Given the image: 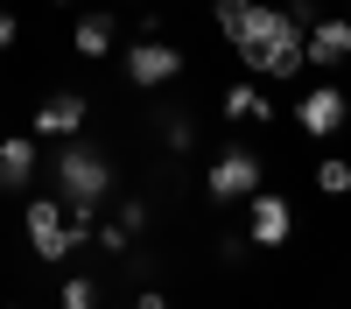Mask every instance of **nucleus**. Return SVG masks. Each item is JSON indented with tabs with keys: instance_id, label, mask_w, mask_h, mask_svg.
<instances>
[{
	"instance_id": "f257e3e1",
	"label": "nucleus",
	"mask_w": 351,
	"mask_h": 309,
	"mask_svg": "<svg viewBox=\"0 0 351 309\" xmlns=\"http://www.w3.org/2000/svg\"><path fill=\"white\" fill-rule=\"evenodd\" d=\"M316 21L309 0H295V8H246V28L232 36V49H239V64L260 71V77H295L309 71V49H302V28Z\"/></svg>"
},
{
	"instance_id": "f03ea898",
	"label": "nucleus",
	"mask_w": 351,
	"mask_h": 309,
	"mask_svg": "<svg viewBox=\"0 0 351 309\" xmlns=\"http://www.w3.org/2000/svg\"><path fill=\"white\" fill-rule=\"evenodd\" d=\"M106 190H112V162L99 148H84V140H64V155H56V197L71 211H99Z\"/></svg>"
},
{
	"instance_id": "7ed1b4c3",
	"label": "nucleus",
	"mask_w": 351,
	"mask_h": 309,
	"mask_svg": "<svg viewBox=\"0 0 351 309\" xmlns=\"http://www.w3.org/2000/svg\"><path fill=\"white\" fill-rule=\"evenodd\" d=\"M183 71H190L183 42H169V36H141V42H127V84H141V92H162V84H176Z\"/></svg>"
},
{
	"instance_id": "20e7f679",
	"label": "nucleus",
	"mask_w": 351,
	"mask_h": 309,
	"mask_svg": "<svg viewBox=\"0 0 351 309\" xmlns=\"http://www.w3.org/2000/svg\"><path fill=\"white\" fill-rule=\"evenodd\" d=\"M260 176H267V169H260L253 148H218V162L204 169V197H211V204H239V197L260 190Z\"/></svg>"
},
{
	"instance_id": "39448f33",
	"label": "nucleus",
	"mask_w": 351,
	"mask_h": 309,
	"mask_svg": "<svg viewBox=\"0 0 351 309\" xmlns=\"http://www.w3.org/2000/svg\"><path fill=\"white\" fill-rule=\"evenodd\" d=\"M246 239H253L260 253L288 246V239H295V204H288L281 190H267V183H260V190L246 197Z\"/></svg>"
},
{
	"instance_id": "423d86ee",
	"label": "nucleus",
	"mask_w": 351,
	"mask_h": 309,
	"mask_svg": "<svg viewBox=\"0 0 351 309\" xmlns=\"http://www.w3.org/2000/svg\"><path fill=\"white\" fill-rule=\"evenodd\" d=\"M351 127V99H344V84H309V92L295 99V134L309 140H330Z\"/></svg>"
},
{
	"instance_id": "0eeeda50",
	"label": "nucleus",
	"mask_w": 351,
	"mask_h": 309,
	"mask_svg": "<svg viewBox=\"0 0 351 309\" xmlns=\"http://www.w3.org/2000/svg\"><path fill=\"white\" fill-rule=\"evenodd\" d=\"M302 49H309L316 71H344L351 64V14H316L302 28Z\"/></svg>"
},
{
	"instance_id": "6e6552de",
	"label": "nucleus",
	"mask_w": 351,
	"mask_h": 309,
	"mask_svg": "<svg viewBox=\"0 0 351 309\" xmlns=\"http://www.w3.org/2000/svg\"><path fill=\"white\" fill-rule=\"evenodd\" d=\"M84 120H92V106H84L77 92H56V99H43V106H36L28 134H36V140H77V134H84Z\"/></svg>"
},
{
	"instance_id": "1a4fd4ad",
	"label": "nucleus",
	"mask_w": 351,
	"mask_h": 309,
	"mask_svg": "<svg viewBox=\"0 0 351 309\" xmlns=\"http://www.w3.org/2000/svg\"><path fill=\"white\" fill-rule=\"evenodd\" d=\"M36 169H43V148H36V134H8L0 140V190H28L36 183Z\"/></svg>"
},
{
	"instance_id": "9d476101",
	"label": "nucleus",
	"mask_w": 351,
	"mask_h": 309,
	"mask_svg": "<svg viewBox=\"0 0 351 309\" xmlns=\"http://www.w3.org/2000/svg\"><path fill=\"white\" fill-rule=\"evenodd\" d=\"M218 112H225L232 127H239V120H246V127H267V120H274V99L260 92V84H232V92L218 99Z\"/></svg>"
},
{
	"instance_id": "9b49d317",
	"label": "nucleus",
	"mask_w": 351,
	"mask_h": 309,
	"mask_svg": "<svg viewBox=\"0 0 351 309\" xmlns=\"http://www.w3.org/2000/svg\"><path fill=\"white\" fill-rule=\"evenodd\" d=\"M112 36H120V21H112V14H77V28H71V49L84 56V64H99V56L112 49Z\"/></svg>"
},
{
	"instance_id": "f8f14e48",
	"label": "nucleus",
	"mask_w": 351,
	"mask_h": 309,
	"mask_svg": "<svg viewBox=\"0 0 351 309\" xmlns=\"http://www.w3.org/2000/svg\"><path fill=\"white\" fill-rule=\"evenodd\" d=\"M155 127H162V148H169V155H190V148H197V120H190V112H162Z\"/></svg>"
},
{
	"instance_id": "ddd939ff",
	"label": "nucleus",
	"mask_w": 351,
	"mask_h": 309,
	"mask_svg": "<svg viewBox=\"0 0 351 309\" xmlns=\"http://www.w3.org/2000/svg\"><path fill=\"white\" fill-rule=\"evenodd\" d=\"M56 309H99V281L92 274H71L64 288H56Z\"/></svg>"
},
{
	"instance_id": "4468645a",
	"label": "nucleus",
	"mask_w": 351,
	"mask_h": 309,
	"mask_svg": "<svg viewBox=\"0 0 351 309\" xmlns=\"http://www.w3.org/2000/svg\"><path fill=\"white\" fill-rule=\"evenodd\" d=\"M92 246H99V253H112V260H127V246H134V232H127L120 218H106L99 232H92Z\"/></svg>"
},
{
	"instance_id": "2eb2a0df",
	"label": "nucleus",
	"mask_w": 351,
	"mask_h": 309,
	"mask_svg": "<svg viewBox=\"0 0 351 309\" xmlns=\"http://www.w3.org/2000/svg\"><path fill=\"white\" fill-rule=\"evenodd\" d=\"M316 190H324V197H351V162H324V169H316Z\"/></svg>"
},
{
	"instance_id": "dca6fc26",
	"label": "nucleus",
	"mask_w": 351,
	"mask_h": 309,
	"mask_svg": "<svg viewBox=\"0 0 351 309\" xmlns=\"http://www.w3.org/2000/svg\"><path fill=\"white\" fill-rule=\"evenodd\" d=\"M112 218H120V225H127V232H134V239H141V232H148V204H141V197H127V204H120V211H112Z\"/></svg>"
},
{
	"instance_id": "f3484780",
	"label": "nucleus",
	"mask_w": 351,
	"mask_h": 309,
	"mask_svg": "<svg viewBox=\"0 0 351 309\" xmlns=\"http://www.w3.org/2000/svg\"><path fill=\"white\" fill-rule=\"evenodd\" d=\"M246 246H253L246 232H225V239H218V260H225V267H239V260H246Z\"/></svg>"
},
{
	"instance_id": "a211bd4d",
	"label": "nucleus",
	"mask_w": 351,
	"mask_h": 309,
	"mask_svg": "<svg viewBox=\"0 0 351 309\" xmlns=\"http://www.w3.org/2000/svg\"><path fill=\"white\" fill-rule=\"evenodd\" d=\"M134 309H176V302H169V295H155V288H141V295H134Z\"/></svg>"
},
{
	"instance_id": "6ab92c4d",
	"label": "nucleus",
	"mask_w": 351,
	"mask_h": 309,
	"mask_svg": "<svg viewBox=\"0 0 351 309\" xmlns=\"http://www.w3.org/2000/svg\"><path fill=\"white\" fill-rule=\"evenodd\" d=\"M14 36H21V21H14V14H8V8H0V49H8V42H14Z\"/></svg>"
},
{
	"instance_id": "aec40b11",
	"label": "nucleus",
	"mask_w": 351,
	"mask_h": 309,
	"mask_svg": "<svg viewBox=\"0 0 351 309\" xmlns=\"http://www.w3.org/2000/svg\"><path fill=\"white\" fill-rule=\"evenodd\" d=\"M56 8H71V0H56Z\"/></svg>"
},
{
	"instance_id": "412c9836",
	"label": "nucleus",
	"mask_w": 351,
	"mask_h": 309,
	"mask_svg": "<svg viewBox=\"0 0 351 309\" xmlns=\"http://www.w3.org/2000/svg\"><path fill=\"white\" fill-rule=\"evenodd\" d=\"M344 14H351V8H344Z\"/></svg>"
}]
</instances>
